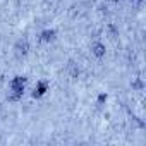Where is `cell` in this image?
Masks as SVG:
<instances>
[{
    "label": "cell",
    "mask_w": 146,
    "mask_h": 146,
    "mask_svg": "<svg viewBox=\"0 0 146 146\" xmlns=\"http://www.w3.org/2000/svg\"><path fill=\"white\" fill-rule=\"evenodd\" d=\"M24 88H26V78H23V76H16L12 81H11V96H9V100H12V102H16V100H19L21 96H23V93H24Z\"/></svg>",
    "instance_id": "obj_1"
},
{
    "label": "cell",
    "mask_w": 146,
    "mask_h": 146,
    "mask_svg": "<svg viewBox=\"0 0 146 146\" xmlns=\"http://www.w3.org/2000/svg\"><path fill=\"white\" fill-rule=\"evenodd\" d=\"M46 90H48V83H46V81H40V83L36 84L35 91H33V96H35V98H41V96L46 93Z\"/></svg>",
    "instance_id": "obj_2"
},
{
    "label": "cell",
    "mask_w": 146,
    "mask_h": 146,
    "mask_svg": "<svg viewBox=\"0 0 146 146\" xmlns=\"http://www.w3.org/2000/svg\"><path fill=\"white\" fill-rule=\"evenodd\" d=\"M91 52H93V55H95V57L102 58V57L105 55V45H103V43H100V41H96V43H93V45H91Z\"/></svg>",
    "instance_id": "obj_3"
},
{
    "label": "cell",
    "mask_w": 146,
    "mask_h": 146,
    "mask_svg": "<svg viewBox=\"0 0 146 146\" xmlns=\"http://www.w3.org/2000/svg\"><path fill=\"white\" fill-rule=\"evenodd\" d=\"M28 50H29V45H28V41H19L17 45H16V53L21 57H24L26 53H28Z\"/></svg>",
    "instance_id": "obj_4"
},
{
    "label": "cell",
    "mask_w": 146,
    "mask_h": 146,
    "mask_svg": "<svg viewBox=\"0 0 146 146\" xmlns=\"http://www.w3.org/2000/svg\"><path fill=\"white\" fill-rule=\"evenodd\" d=\"M55 38V31L53 29H45L41 35H40V40L43 41V43H48V41H52Z\"/></svg>",
    "instance_id": "obj_5"
},
{
    "label": "cell",
    "mask_w": 146,
    "mask_h": 146,
    "mask_svg": "<svg viewBox=\"0 0 146 146\" xmlns=\"http://www.w3.org/2000/svg\"><path fill=\"white\" fill-rule=\"evenodd\" d=\"M107 100V95H100V98H98V102L102 103V102H105Z\"/></svg>",
    "instance_id": "obj_6"
},
{
    "label": "cell",
    "mask_w": 146,
    "mask_h": 146,
    "mask_svg": "<svg viewBox=\"0 0 146 146\" xmlns=\"http://www.w3.org/2000/svg\"><path fill=\"white\" fill-rule=\"evenodd\" d=\"M134 2H143V0H134Z\"/></svg>",
    "instance_id": "obj_7"
}]
</instances>
